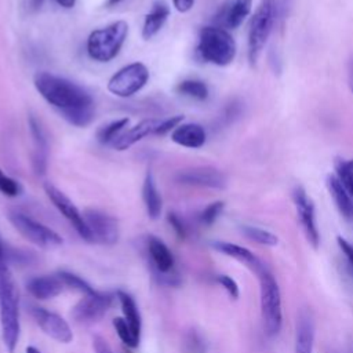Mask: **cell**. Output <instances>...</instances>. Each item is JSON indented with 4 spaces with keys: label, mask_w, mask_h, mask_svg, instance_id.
Here are the masks:
<instances>
[{
    "label": "cell",
    "mask_w": 353,
    "mask_h": 353,
    "mask_svg": "<svg viewBox=\"0 0 353 353\" xmlns=\"http://www.w3.org/2000/svg\"><path fill=\"white\" fill-rule=\"evenodd\" d=\"M33 84L37 92L70 124L87 127L94 120V101L79 84L48 72L36 73Z\"/></svg>",
    "instance_id": "cell-1"
},
{
    "label": "cell",
    "mask_w": 353,
    "mask_h": 353,
    "mask_svg": "<svg viewBox=\"0 0 353 353\" xmlns=\"http://www.w3.org/2000/svg\"><path fill=\"white\" fill-rule=\"evenodd\" d=\"M0 328L8 353H14L19 341V295L12 272L7 263L0 266Z\"/></svg>",
    "instance_id": "cell-2"
},
{
    "label": "cell",
    "mask_w": 353,
    "mask_h": 353,
    "mask_svg": "<svg viewBox=\"0 0 353 353\" xmlns=\"http://www.w3.org/2000/svg\"><path fill=\"white\" fill-rule=\"evenodd\" d=\"M259 305L263 331L268 336H274L283 325V306L279 283L273 273L263 265L258 272Z\"/></svg>",
    "instance_id": "cell-3"
},
{
    "label": "cell",
    "mask_w": 353,
    "mask_h": 353,
    "mask_svg": "<svg viewBox=\"0 0 353 353\" xmlns=\"http://www.w3.org/2000/svg\"><path fill=\"white\" fill-rule=\"evenodd\" d=\"M197 51L204 61L218 66H226L236 55V43L225 28L204 26L199 34Z\"/></svg>",
    "instance_id": "cell-4"
},
{
    "label": "cell",
    "mask_w": 353,
    "mask_h": 353,
    "mask_svg": "<svg viewBox=\"0 0 353 353\" xmlns=\"http://www.w3.org/2000/svg\"><path fill=\"white\" fill-rule=\"evenodd\" d=\"M128 36V23L116 21L110 25L91 32L87 40V52L97 62L112 61L121 50Z\"/></svg>",
    "instance_id": "cell-5"
},
{
    "label": "cell",
    "mask_w": 353,
    "mask_h": 353,
    "mask_svg": "<svg viewBox=\"0 0 353 353\" xmlns=\"http://www.w3.org/2000/svg\"><path fill=\"white\" fill-rule=\"evenodd\" d=\"M277 15L276 0H261L254 12L248 30V58L255 62L272 32Z\"/></svg>",
    "instance_id": "cell-6"
},
{
    "label": "cell",
    "mask_w": 353,
    "mask_h": 353,
    "mask_svg": "<svg viewBox=\"0 0 353 353\" xmlns=\"http://www.w3.org/2000/svg\"><path fill=\"white\" fill-rule=\"evenodd\" d=\"M8 219L22 237L40 248H55L63 243V239L54 229L46 226L44 223L30 218L23 212L11 211L8 214Z\"/></svg>",
    "instance_id": "cell-7"
},
{
    "label": "cell",
    "mask_w": 353,
    "mask_h": 353,
    "mask_svg": "<svg viewBox=\"0 0 353 353\" xmlns=\"http://www.w3.org/2000/svg\"><path fill=\"white\" fill-rule=\"evenodd\" d=\"M149 80V70L141 62L130 63L117 70L108 81V90L110 94L128 98L141 91Z\"/></svg>",
    "instance_id": "cell-8"
},
{
    "label": "cell",
    "mask_w": 353,
    "mask_h": 353,
    "mask_svg": "<svg viewBox=\"0 0 353 353\" xmlns=\"http://www.w3.org/2000/svg\"><path fill=\"white\" fill-rule=\"evenodd\" d=\"M148 254L152 270L164 284H178V273H175V258L167 244L156 236L148 239Z\"/></svg>",
    "instance_id": "cell-9"
},
{
    "label": "cell",
    "mask_w": 353,
    "mask_h": 353,
    "mask_svg": "<svg viewBox=\"0 0 353 353\" xmlns=\"http://www.w3.org/2000/svg\"><path fill=\"white\" fill-rule=\"evenodd\" d=\"M83 216L90 230L92 243H99L105 245H113L117 243L120 236V228L114 216L97 208L84 210Z\"/></svg>",
    "instance_id": "cell-10"
},
{
    "label": "cell",
    "mask_w": 353,
    "mask_h": 353,
    "mask_svg": "<svg viewBox=\"0 0 353 353\" xmlns=\"http://www.w3.org/2000/svg\"><path fill=\"white\" fill-rule=\"evenodd\" d=\"M44 190L47 197L51 200V203L55 205V208L68 219V222L76 229V232L79 233V236L81 239H84L85 241L92 243L90 230L85 225L84 216L83 214L79 211V208L73 204V201L63 193L61 192L58 188H55L51 183H46L44 185Z\"/></svg>",
    "instance_id": "cell-11"
},
{
    "label": "cell",
    "mask_w": 353,
    "mask_h": 353,
    "mask_svg": "<svg viewBox=\"0 0 353 353\" xmlns=\"http://www.w3.org/2000/svg\"><path fill=\"white\" fill-rule=\"evenodd\" d=\"M292 200L296 208V215L299 219V223L302 226L303 234L309 244L313 248H317L320 244V233L316 222V212H314V204L312 199L307 196L303 188L296 186L292 192Z\"/></svg>",
    "instance_id": "cell-12"
},
{
    "label": "cell",
    "mask_w": 353,
    "mask_h": 353,
    "mask_svg": "<svg viewBox=\"0 0 353 353\" xmlns=\"http://www.w3.org/2000/svg\"><path fill=\"white\" fill-rule=\"evenodd\" d=\"M112 302V294L94 290L90 294H84V296L73 306L72 316L74 320L83 323L97 321L108 312Z\"/></svg>",
    "instance_id": "cell-13"
},
{
    "label": "cell",
    "mask_w": 353,
    "mask_h": 353,
    "mask_svg": "<svg viewBox=\"0 0 353 353\" xmlns=\"http://www.w3.org/2000/svg\"><path fill=\"white\" fill-rule=\"evenodd\" d=\"M32 316L36 324L47 336L52 338L59 343H70L73 341V332L70 325L59 314L44 307L33 306Z\"/></svg>",
    "instance_id": "cell-14"
},
{
    "label": "cell",
    "mask_w": 353,
    "mask_h": 353,
    "mask_svg": "<svg viewBox=\"0 0 353 353\" xmlns=\"http://www.w3.org/2000/svg\"><path fill=\"white\" fill-rule=\"evenodd\" d=\"M176 181L185 185L222 189L226 185V178L222 171L214 167H194L178 172Z\"/></svg>",
    "instance_id": "cell-15"
},
{
    "label": "cell",
    "mask_w": 353,
    "mask_h": 353,
    "mask_svg": "<svg viewBox=\"0 0 353 353\" xmlns=\"http://www.w3.org/2000/svg\"><path fill=\"white\" fill-rule=\"evenodd\" d=\"M314 335H316V328H314V320L312 314L306 310L301 312L296 320L294 353H313Z\"/></svg>",
    "instance_id": "cell-16"
},
{
    "label": "cell",
    "mask_w": 353,
    "mask_h": 353,
    "mask_svg": "<svg viewBox=\"0 0 353 353\" xmlns=\"http://www.w3.org/2000/svg\"><path fill=\"white\" fill-rule=\"evenodd\" d=\"M161 120L157 119H146L139 121L138 124H135L134 127H131L130 130L124 131L113 143L112 146L116 150H125L128 148H131L132 145H135L137 142H139L141 139H143L148 135H156V131L160 125Z\"/></svg>",
    "instance_id": "cell-17"
},
{
    "label": "cell",
    "mask_w": 353,
    "mask_h": 353,
    "mask_svg": "<svg viewBox=\"0 0 353 353\" xmlns=\"http://www.w3.org/2000/svg\"><path fill=\"white\" fill-rule=\"evenodd\" d=\"M63 287L58 274L36 276L26 283V290L37 299H52L62 292Z\"/></svg>",
    "instance_id": "cell-18"
},
{
    "label": "cell",
    "mask_w": 353,
    "mask_h": 353,
    "mask_svg": "<svg viewBox=\"0 0 353 353\" xmlns=\"http://www.w3.org/2000/svg\"><path fill=\"white\" fill-rule=\"evenodd\" d=\"M211 247L215 251L236 259L237 262L250 268L255 273L263 266V263L259 261V258L252 251H250L248 248H245L243 245H239V244H234L230 241H212Z\"/></svg>",
    "instance_id": "cell-19"
},
{
    "label": "cell",
    "mask_w": 353,
    "mask_h": 353,
    "mask_svg": "<svg viewBox=\"0 0 353 353\" xmlns=\"http://www.w3.org/2000/svg\"><path fill=\"white\" fill-rule=\"evenodd\" d=\"M171 139L179 146L197 149L205 142V131L197 123H181L171 131Z\"/></svg>",
    "instance_id": "cell-20"
},
{
    "label": "cell",
    "mask_w": 353,
    "mask_h": 353,
    "mask_svg": "<svg viewBox=\"0 0 353 353\" xmlns=\"http://www.w3.org/2000/svg\"><path fill=\"white\" fill-rule=\"evenodd\" d=\"M142 199H143L148 216L153 221L159 219L163 210V200L156 186V181L152 171H148L145 175L143 185H142Z\"/></svg>",
    "instance_id": "cell-21"
},
{
    "label": "cell",
    "mask_w": 353,
    "mask_h": 353,
    "mask_svg": "<svg viewBox=\"0 0 353 353\" xmlns=\"http://www.w3.org/2000/svg\"><path fill=\"white\" fill-rule=\"evenodd\" d=\"M29 128L33 137L34 152H36L34 160H33L34 170L39 174H44L47 167V139L39 120L34 116H29Z\"/></svg>",
    "instance_id": "cell-22"
},
{
    "label": "cell",
    "mask_w": 353,
    "mask_h": 353,
    "mask_svg": "<svg viewBox=\"0 0 353 353\" xmlns=\"http://www.w3.org/2000/svg\"><path fill=\"white\" fill-rule=\"evenodd\" d=\"M168 15H170L168 6L163 1H156L152 6L150 12L145 17L143 28H142V37L145 40H149L153 36H156L161 30L164 23L167 22Z\"/></svg>",
    "instance_id": "cell-23"
},
{
    "label": "cell",
    "mask_w": 353,
    "mask_h": 353,
    "mask_svg": "<svg viewBox=\"0 0 353 353\" xmlns=\"http://www.w3.org/2000/svg\"><path fill=\"white\" fill-rule=\"evenodd\" d=\"M327 188L343 218L353 222V199L349 196L338 176L330 175L327 178Z\"/></svg>",
    "instance_id": "cell-24"
},
{
    "label": "cell",
    "mask_w": 353,
    "mask_h": 353,
    "mask_svg": "<svg viewBox=\"0 0 353 353\" xmlns=\"http://www.w3.org/2000/svg\"><path fill=\"white\" fill-rule=\"evenodd\" d=\"M252 0H233L221 12V23L229 29H236L250 14Z\"/></svg>",
    "instance_id": "cell-25"
},
{
    "label": "cell",
    "mask_w": 353,
    "mask_h": 353,
    "mask_svg": "<svg viewBox=\"0 0 353 353\" xmlns=\"http://www.w3.org/2000/svg\"><path fill=\"white\" fill-rule=\"evenodd\" d=\"M117 299L120 302L121 306V312H123V319L127 321V324L130 325L131 331L134 332V335L141 339V328H142V321H141V314L137 306L135 299L125 291L119 290L117 291Z\"/></svg>",
    "instance_id": "cell-26"
},
{
    "label": "cell",
    "mask_w": 353,
    "mask_h": 353,
    "mask_svg": "<svg viewBox=\"0 0 353 353\" xmlns=\"http://www.w3.org/2000/svg\"><path fill=\"white\" fill-rule=\"evenodd\" d=\"M130 120L128 119H119L114 120L103 127H101L97 132V138L102 145H108V143H113L125 130V127L128 125Z\"/></svg>",
    "instance_id": "cell-27"
},
{
    "label": "cell",
    "mask_w": 353,
    "mask_h": 353,
    "mask_svg": "<svg viewBox=\"0 0 353 353\" xmlns=\"http://www.w3.org/2000/svg\"><path fill=\"white\" fill-rule=\"evenodd\" d=\"M241 232L245 237H248L250 240L261 244V245H266V247H276L279 244V237L272 233L270 230H266L263 228H258V226H251V225H244L241 228Z\"/></svg>",
    "instance_id": "cell-28"
},
{
    "label": "cell",
    "mask_w": 353,
    "mask_h": 353,
    "mask_svg": "<svg viewBox=\"0 0 353 353\" xmlns=\"http://www.w3.org/2000/svg\"><path fill=\"white\" fill-rule=\"evenodd\" d=\"M176 91L185 97L199 99V101H203L208 97L207 84L201 80H194V79H188V80L181 81L176 85Z\"/></svg>",
    "instance_id": "cell-29"
},
{
    "label": "cell",
    "mask_w": 353,
    "mask_h": 353,
    "mask_svg": "<svg viewBox=\"0 0 353 353\" xmlns=\"http://www.w3.org/2000/svg\"><path fill=\"white\" fill-rule=\"evenodd\" d=\"M58 277L61 279L62 284L68 288H72L74 291H79L81 294H90L91 291H94V288L85 281L83 280L80 276L72 273V272H66V270H59Z\"/></svg>",
    "instance_id": "cell-30"
},
{
    "label": "cell",
    "mask_w": 353,
    "mask_h": 353,
    "mask_svg": "<svg viewBox=\"0 0 353 353\" xmlns=\"http://www.w3.org/2000/svg\"><path fill=\"white\" fill-rule=\"evenodd\" d=\"M114 331L117 332L119 338L121 339V342L128 346V347H137L139 345V339L134 335V332L131 331L130 325L127 324V321L123 317H116L112 321Z\"/></svg>",
    "instance_id": "cell-31"
},
{
    "label": "cell",
    "mask_w": 353,
    "mask_h": 353,
    "mask_svg": "<svg viewBox=\"0 0 353 353\" xmlns=\"http://www.w3.org/2000/svg\"><path fill=\"white\" fill-rule=\"evenodd\" d=\"M335 170L338 179L341 181L349 196L353 199V172L350 171L349 163L345 160H338L335 164Z\"/></svg>",
    "instance_id": "cell-32"
},
{
    "label": "cell",
    "mask_w": 353,
    "mask_h": 353,
    "mask_svg": "<svg viewBox=\"0 0 353 353\" xmlns=\"http://www.w3.org/2000/svg\"><path fill=\"white\" fill-rule=\"evenodd\" d=\"M22 192V188L18 181L7 175L1 168H0V193H3L7 197H17Z\"/></svg>",
    "instance_id": "cell-33"
},
{
    "label": "cell",
    "mask_w": 353,
    "mask_h": 353,
    "mask_svg": "<svg viewBox=\"0 0 353 353\" xmlns=\"http://www.w3.org/2000/svg\"><path fill=\"white\" fill-rule=\"evenodd\" d=\"M223 207H225L223 201H214V203L208 204V205L201 211V214H200V222H201L203 225H207V226L212 225V223L218 219V216L222 214Z\"/></svg>",
    "instance_id": "cell-34"
},
{
    "label": "cell",
    "mask_w": 353,
    "mask_h": 353,
    "mask_svg": "<svg viewBox=\"0 0 353 353\" xmlns=\"http://www.w3.org/2000/svg\"><path fill=\"white\" fill-rule=\"evenodd\" d=\"M183 349L185 353H205V343L196 331H190L185 335Z\"/></svg>",
    "instance_id": "cell-35"
},
{
    "label": "cell",
    "mask_w": 353,
    "mask_h": 353,
    "mask_svg": "<svg viewBox=\"0 0 353 353\" xmlns=\"http://www.w3.org/2000/svg\"><path fill=\"white\" fill-rule=\"evenodd\" d=\"M216 283L228 292V295L232 299H237L240 295V290H239V284L236 283L234 279H232L228 274H218L216 276Z\"/></svg>",
    "instance_id": "cell-36"
},
{
    "label": "cell",
    "mask_w": 353,
    "mask_h": 353,
    "mask_svg": "<svg viewBox=\"0 0 353 353\" xmlns=\"http://www.w3.org/2000/svg\"><path fill=\"white\" fill-rule=\"evenodd\" d=\"M182 120H183V116H181V114L168 117L165 120H161L160 125H159V128L156 131V135H164V134L172 131L175 127H178L182 123Z\"/></svg>",
    "instance_id": "cell-37"
},
{
    "label": "cell",
    "mask_w": 353,
    "mask_h": 353,
    "mask_svg": "<svg viewBox=\"0 0 353 353\" xmlns=\"http://www.w3.org/2000/svg\"><path fill=\"white\" fill-rule=\"evenodd\" d=\"M336 243H338V247L339 250L342 251V254L345 255L349 266L352 268L353 270V244L350 241H347L346 239H343L342 236H338L336 237Z\"/></svg>",
    "instance_id": "cell-38"
},
{
    "label": "cell",
    "mask_w": 353,
    "mask_h": 353,
    "mask_svg": "<svg viewBox=\"0 0 353 353\" xmlns=\"http://www.w3.org/2000/svg\"><path fill=\"white\" fill-rule=\"evenodd\" d=\"M92 349H94V353H113L108 341L101 335L92 336Z\"/></svg>",
    "instance_id": "cell-39"
},
{
    "label": "cell",
    "mask_w": 353,
    "mask_h": 353,
    "mask_svg": "<svg viewBox=\"0 0 353 353\" xmlns=\"http://www.w3.org/2000/svg\"><path fill=\"white\" fill-rule=\"evenodd\" d=\"M168 222H170V225L172 226V229L175 230V233L181 237V239H183L185 236H186V228H185V225H183V222H182V219L176 215V214H168Z\"/></svg>",
    "instance_id": "cell-40"
},
{
    "label": "cell",
    "mask_w": 353,
    "mask_h": 353,
    "mask_svg": "<svg viewBox=\"0 0 353 353\" xmlns=\"http://www.w3.org/2000/svg\"><path fill=\"white\" fill-rule=\"evenodd\" d=\"M172 4L176 11L179 12H188L192 10L194 0H172Z\"/></svg>",
    "instance_id": "cell-41"
},
{
    "label": "cell",
    "mask_w": 353,
    "mask_h": 353,
    "mask_svg": "<svg viewBox=\"0 0 353 353\" xmlns=\"http://www.w3.org/2000/svg\"><path fill=\"white\" fill-rule=\"evenodd\" d=\"M43 1L44 0H25V8L28 10V12H36L37 10H40Z\"/></svg>",
    "instance_id": "cell-42"
},
{
    "label": "cell",
    "mask_w": 353,
    "mask_h": 353,
    "mask_svg": "<svg viewBox=\"0 0 353 353\" xmlns=\"http://www.w3.org/2000/svg\"><path fill=\"white\" fill-rule=\"evenodd\" d=\"M55 1L58 6H61L63 8H72L76 4V0H55Z\"/></svg>",
    "instance_id": "cell-43"
},
{
    "label": "cell",
    "mask_w": 353,
    "mask_h": 353,
    "mask_svg": "<svg viewBox=\"0 0 353 353\" xmlns=\"http://www.w3.org/2000/svg\"><path fill=\"white\" fill-rule=\"evenodd\" d=\"M349 84H350L352 92H353V59L349 63Z\"/></svg>",
    "instance_id": "cell-44"
},
{
    "label": "cell",
    "mask_w": 353,
    "mask_h": 353,
    "mask_svg": "<svg viewBox=\"0 0 353 353\" xmlns=\"http://www.w3.org/2000/svg\"><path fill=\"white\" fill-rule=\"evenodd\" d=\"M26 353H41V352L37 350V349L33 347V346H28V347H26Z\"/></svg>",
    "instance_id": "cell-45"
},
{
    "label": "cell",
    "mask_w": 353,
    "mask_h": 353,
    "mask_svg": "<svg viewBox=\"0 0 353 353\" xmlns=\"http://www.w3.org/2000/svg\"><path fill=\"white\" fill-rule=\"evenodd\" d=\"M119 1H121V0H108V6H113V4H117Z\"/></svg>",
    "instance_id": "cell-46"
},
{
    "label": "cell",
    "mask_w": 353,
    "mask_h": 353,
    "mask_svg": "<svg viewBox=\"0 0 353 353\" xmlns=\"http://www.w3.org/2000/svg\"><path fill=\"white\" fill-rule=\"evenodd\" d=\"M349 163V167H350V171L353 172V160L352 161H347Z\"/></svg>",
    "instance_id": "cell-47"
}]
</instances>
